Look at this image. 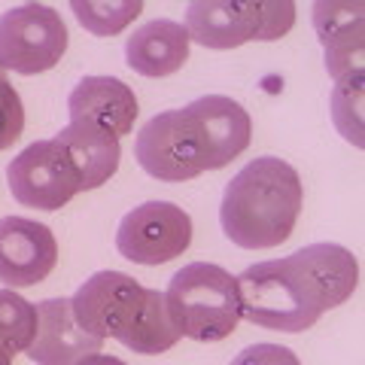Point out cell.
<instances>
[{
  "label": "cell",
  "mask_w": 365,
  "mask_h": 365,
  "mask_svg": "<svg viewBox=\"0 0 365 365\" xmlns=\"http://www.w3.org/2000/svg\"><path fill=\"white\" fill-rule=\"evenodd\" d=\"M37 335L25 350L37 365H76L88 353H101L104 341L76 323L71 299H46L37 307Z\"/></svg>",
  "instance_id": "cell-10"
},
{
  "label": "cell",
  "mask_w": 365,
  "mask_h": 365,
  "mask_svg": "<svg viewBox=\"0 0 365 365\" xmlns=\"http://www.w3.org/2000/svg\"><path fill=\"white\" fill-rule=\"evenodd\" d=\"M73 16L95 37H116L143 13L140 0H73Z\"/></svg>",
  "instance_id": "cell-18"
},
{
  "label": "cell",
  "mask_w": 365,
  "mask_h": 365,
  "mask_svg": "<svg viewBox=\"0 0 365 365\" xmlns=\"http://www.w3.org/2000/svg\"><path fill=\"white\" fill-rule=\"evenodd\" d=\"M6 182L13 198L34 210H61L76 192H83L73 162L55 137L25 146L9 162Z\"/></svg>",
  "instance_id": "cell-6"
},
{
  "label": "cell",
  "mask_w": 365,
  "mask_h": 365,
  "mask_svg": "<svg viewBox=\"0 0 365 365\" xmlns=\"http://www.w3.org/2000/svg\"><path fill=\"white\" fill-rule=\"evenodd\" d=\"M134 158L146 174L165 182L195 180L210 170L207 143L186 110L155 113L134 137Z\"/></svg>",
  "instance_id": "cell-4"
},
{
  "label": "cell",
  "mask_w": 365,
  "mask_h": 365,
  "mask_svg": "<svg viewBox=\"0 0 365 365\" xmlns=\"http://www.w3.org/2000/svg\"><path fill=\"white\" fill-rule=\"evenodd\" d=\"M295 25L292 0H259V28L256 40H280Z\"/></svg>",
  "instance_id": "cell-22"
},
{
  "label": "cell",
  "mask_w": 365,
  "mask_h": 365,
  "mask_svg": "<svg viewBox=\"0 0 365 365\" xmlns=\"http://www.w3.org/2000/svg\"><path fill=\"white\" fill-rule=\"evenodd\" d=\"M25 131V104L6 71L0 67V150L13 146Z\"/></svg>",
  "instance_id": "cell-21"
},
{
  "label": "cell",
  "mask_w": 365,
  "mask_h": 365,
  "mask_svg": "<svg viewBox=\"0 0 365 365\" xmlns=\"http://www.w3.org/2000/svg\"><path fill=\"white\" fill-rule=\"evenodd\" d=\"M168 314L182 338L213 344L228 338L241 323L235 274L213 262H189L170 277L165 289Z\"/></svg>",
  "instance_id": "cell-3"
},
{
  "label": "cell",
  "mask_w": 365,
  "mask_h": 365,
  "mask_svg": "<svg viewBox=\"0 0 365 365\" xmlns=\"http://www.w3.org/2000/svg\"><path fill=\"white\" fill-rule=\"evenodd\" d=\"M362 4H338V0L314 4V31L326 49V71L332 79L362 73Z\"/></svg>",
  "instance_id": "cell-12"
},
{
  "label": "cell",
  "mask_w": 365,
  "mask_h": 365,
  "mask_svg": "<svg viewBox=\"0 0 365 365\" xmlns=\"http://www.w3.org/2000/svg\"><path fill=\"white\" fill-rule=\"evenodd\" d=\"M304 204L302 177L277 155L253 158L225 186L220 204L222 235L241 250L280 247Z\"/></svg>",
  "instance_id": "cell-2"
},
{
  "label": "cell",
  "mask_w": 365,
  "mask_h": 365,
  "mask_svg": "<svg viewBox=\"0 0 365 365\" xmlns=\"http://www.w3.org/2000/svg\"><path fill=\"white\" fill-rule=\"evenodd\" d=\"M189 40L207 49H237L256 40L259 0L256 4H232V0H192L182 19Z\"/></svg>",
  "instance_id": "cell-14"
},
{
  "label": "cell",
  "mask_w": 365,
  "mask_h": 365,
  "mask_svg": "<svg viewBox=\"0 0 365 365\" xmlns=\"http://www.w3.org/2000/svg\"><path fill=\"white\" fill-rule=\"evenodd\" d=\"M58 265V241L52 228L25 216L0 220V283L34 287Z\"/></svg>",
  "instance_id": "cell-9"
},
{
  "label": "cell",
  "mask_w": 365,
  "mask_h": 365,
  "mask_svg": "<svg viewBox=\"0 0 365 365\" xmlns=\"http://www.w3.org/2000/svg\"><path fill=\"white\" fill-rule=\"evenodd\" d=\"M332 119L335 128L341 131L344 140H350L356 150L365 146V134H362V73H350L344 79H335L332 88Z\"/></svg>",
  "instance_id": "cell-20"
},
{
  "label": "cell",
  "mask_w": 365,
  "mask_h": 365,
  "mask_svg": "<svg viewBox=\"0 0 365 365\" xmlns=\"http://www.w3.org/2000/svg\"><path fill=\"white\" fill-rule=\"evenodd\" d=\"M37 335V311L13 289H0V347L9 356L25 353Z\"/></svg>",
  "instance_id": "cell-19"
},
{
  "label": "cell",
  "mask_w": 365,
  "mask_h": 365,
  "mask_svg": "<svg viewBox=\"0 0 365 365\" xmlns=\"http://www.w3.org/2000/svg\"><path fill=\"white\" fill-rule=\"evenodd\" d=\"M71 122H91L101 128L125 137L134 131L137 122V98L134 91L116 76H83L67 95Z\"/></svg>",
  "instance_id": "cell-13"
},
{
  "label": "cell",
  "mask_w": 365,
  "mask_h": 365,
  "mask_svg": "<svg viewBox=\"0 0 365 365\" xmlns=\"http://www.w3.org/2000/svg\"><path fill=\"white\" fill-rule=\"evenodd\" d=\"M76 365H128V362L119 356H110V353H88V356H83Z\"/></svg>",
  "instance_id": "cell-24"
},
{
  "label": "cell",
  "mask_w": 365,
  "mask_h": 365,
  "mask_svg": "<svg viewBox=\"0 0 365 365\" xmlns=\"http://www.w3.org/2000/svg\"><path fill=\"white\" fill-rule=\"evenodd\" d=\"M143 302H146V287L122 271L91 274L71 299L76 323L101 341L104 338L125 341V335L134 329L137 317L143 311Z\"/></svg>",
  "instance_id": "cell-8"
},
{
  "label": "cell",
  "mask_w": 365,
  "mask_h": 365,
  "mask_svg": "<svg viewBox=\"0 0 365 365\" xmlns=\"http://www.w3.org/2000/svg\"><path fill=\"white\" fill-rule=\"evenodd\" d=\"M125 61L140 76H170L189 61V34L182 21L153 19L125 43Z\"/></svg>",
  "instance_id": "cell-15"
},
{
  "label": "cell",
  "mask_w": 365,
  "mask_h": 365,
  "mask_svg": "<svg viewBox=\"0 0 365 365\" xmlns=\"http://www.w3.org/2000/svg\"><path fill=\"white\" fill-rule=\"evenodd\" d=\"M232 365H302V362H299V356H295L289 347H280V344H250V347H244L232 359Z\"/></svg>",
  "instance_id": "cell-23"
},
{
  "label": "cell",
  "mask_w": 365,
  "mask_h": 365,
  "mask_svg": "<svg viewBox=\"0 0 365 365\" xmlns=\"http://www.w3.org/2000/svg\"><path fill=\"white\" fill-rule=\"evenodd\" d=\"M67 52V25L58 9L21 4L0 16V67L21 76L52 71Z\"/></svg>",
  "instance_id": "cell-5"
},
{
  "label": "cell",
  "mask_w": 365,
  "mask_h": 365,
  "mask_svg": "<svg viewBox=\"0 0 365 365\" xmlns=\"http://www.w3.org/2000/svg\"><path fill=\"white\" fill-rule=\"evenodd\" d=\"M241 317L274 332H304L359 287V262L341 244H307L237 274Z\"/></svg>",
  "instance_id": "cell-1"
},
{
  "label": "cell",
  "mask_w": 365,
  "mask_h": 365,
  "mask_svg": "<svg viewBox=\"0 0 365 365\" xmlns=\"http://www.w3.org/2000/svg\"><path fill=\"white\" fill-rule=\"evenodd\" d=\"M55 140L64 146L67 158L73 162L83 192L104 186V182L119 170V158H122L119 137L107 128H101V125L71 122L67 128H61L55 134Z\"/></svg>",
  "instance_id": "cell-16"
},
{
  "label": "cell",
  "mask_w": 365,
  "mask_h": 365,
  "mask_svg": "<svg viewBox=\"0 0 365 365\" xmlns=\"http://www.w3.org/2000/svg\"><path fill=\"white\" fill-rule=\"evenodd\" d=\"M182 335L177 332L174 319L168 314V304H165V292L158 289H146V302H143V311L137 317V323L128 335H125L122 344L134 350V353H143V356H155V353H165L177 344Z\"/></svg>",
  "instance_id": "cell-17"
},
{
  "label": "cell",
  "mask_w": 365,
  "mask_h": 365,
  "mask_svg": "<svg viewBox=\"0 0 365 365\" xmlns=\"http://www.w3.org/2000/svg\"><path fill=\"white\" fill-rule=\"evenodd\" d=\"M192 244V216L170 201H146L125 213L116 250L134 265H165Z\"/></svg>",
  "instance_id": "cell-7"
},
{
  "label": "cell",
  "mask_w": 365,
  "mask_h": 365,
  "mask_svg": "<svg viewBox=\"0 0 365 365\" xmlns=\"http://www.w3.org/2000/svg\"><path fill=\"white\" fill-rule=\"evenodd\" d=\"M0 365H13V356H9L4 347H0Z\"/></svg>",
  "instance_id": "cell-25"
},
{
  "label": "cell",
  "mask_w": 365,
  "mask_h": 365,
  "mask_svg": "<svg viewBox=\"0 0 365 365\" xmlns=\"http://www.w3.org/2000/svg\"><path fill=\"white\" fill-rule=\"evenodd\" d=\"M182 110L198 122V128L204 134L210 170L232 165L250 146V140H253V119H250V113L237 104V101L225 98V95L198 98Z\"/></svg>",
  "instance_id": "cell-11"
}]
</instances>
